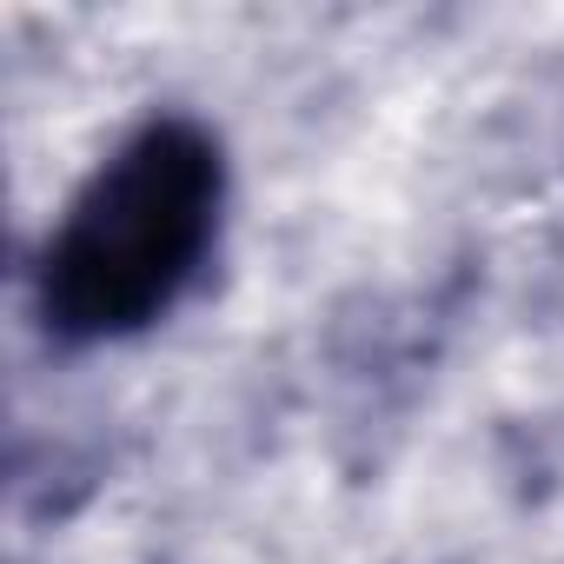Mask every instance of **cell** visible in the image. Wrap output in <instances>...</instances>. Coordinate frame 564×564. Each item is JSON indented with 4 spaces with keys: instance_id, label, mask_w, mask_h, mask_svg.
I'll use <instances>...</instances> for the list:
<instances>
[{
    "instance_id": "1",
    "label": "cell",
    "mask_w": 564,
    "mask_h": 564,
    "mask_svg": "<svg viewBox=\"0 0 564 564\" xmlns=\"http://www.w3.org/2000/svg\"><path fill=\"white\" fill-rule=\"evenodd\" d=\"M226 213V153L186 120L133 127L67 199L41 252V319L67 346L133 339L206 272Z\"/></svg>"
}]
</instances>
